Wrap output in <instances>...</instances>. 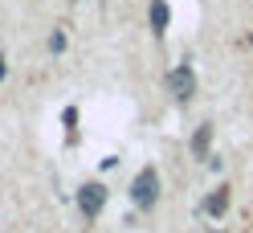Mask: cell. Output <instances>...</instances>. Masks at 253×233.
I'll list each match as a JSON object with an SVG mask.
<instances>
[{
	"label": "cell",
	"instance_id": "obj_4",
	"mask_svg": "<svg viewBox=\"0 0 253 233\" xmlns=\"http://www.w3.org/2000/svg\"><path fill=\"white\" fill-rule=\"evenodd\" d=\"M209 143H212V127L204 123V127H196V135H192V155L196 160H209Z\"/></svg>",
	"mask_w": 253,
	"mask_h": 233
},
{
	"label": "cell",
	"instance_id": "obj_7",
	"mask_svg": "<svg viewBox=\"0 0 253 233\" xmlns=\"http://www.w3.org/2000/svg\"><path fill=\"white\" fill-rule=\"evenodd\" d=\"M49 49H53V53L66 49V33H53V37H49Z\"/></svg>",
	"mask_w": 253,
	"mask_h": 233
},
{
	"label": "cell",
	"instance_id": "obj_5",
	"mask_svg": "<svg viewBox=\"0 0 253 233\" xmlns=\"http://www.w3.org/2000/svg\"><path fill=\"white\" fill-rule=\"evenodd\" d=\"M225 209H229V188L220 184L216 192H209V200H204V213H209V217H220Z\"/></svg>",
	"mask_w": 253,
	"mask_h": 233
},
{
	"label": "cell",
	"instance_id": "obj_3",
	"mask_svg": "<svg viewBox=\"0 0 253 233\" xmlns=\"http://www.w3.org/2000/svg\"><path fill=\"white\" fill-rule=\"evenodd\" d=\"M102 205H106V184H82V192H78V209H82L86 217H98L102 213Z\"/></svg>",
	"mask_w": 253,
	"mask_h": 233
},
{
	"label": "cell",
	"instance_id": "obj_1",
	"mask_svg": "<svg viewBox=\"0 0 253 233\" xmlns=\"http://www.w3.org/2000/svg\"><path fill=\"white\" fill-rule=\"evenodd\" d=\"M131 200H135V209H151L155 200H160V172H155V168H143V172L131 180Z\"/></svg>",
	"mask_w": 253,
	"mask_h": 233
},
{
	"label": "cell",
	"instance_id": "obj_6",
	"mask_svg": "<svg viewBox=\"0 0 253 233\" xmlns=\"http://www.w3.org/2000/svg\"><path fill=\"white\" fill-rule=\"evenodd\" d=\"M147 17H151V29H155V33H164V29H168V21H171L168 0H151V12H147Z\"/></svg>",
	"mask_w": 253,
	"mask_h": 233
},
{
	"label": "cell",
	"instance_id": "obj_2",
	"mask_svg": "<svg viewBox=\"0 0 253 233\" xmlns=\"http://www.w3.org/2000/svg\"><path fill=\"white\" fill-rule=\"evenodd\" d=\"M168 90H171L180 102L192 98V94H196V74H192V66H176V70H171V74H168Z\"/></svg>",
	"mask_w": 253,
	"mask_h": 233
}]
</instances>
